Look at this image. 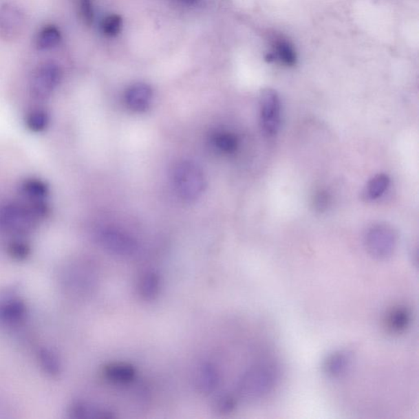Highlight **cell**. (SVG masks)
I'll use <instances>...</instances> for the list:
<instances>
[{"label":"cell","mask_w":419,"mask_h":419,"mask_svg":"<svg viewBox=\"0 0 419 419\" xmlns=\"http://www.w3.org/2000/svg\"><path fill=\"white\" fill-rule=\"evenodd\" d=\"M78 14L86 25H92L94 19L92 0H76Z\"/></svg>","instance_id":"23"},{"label":"cell","mask_w":419,"mask_h":419,"mask_svg":"<svg viewBox=\"0 0 419 419\" xmlns=\"http://www.w3.org/2000/svg\"><path fill=\"white\" fill-rule=\"evenodd\" d=\"M162 279L158 272L149 270L142 273L138 281V292L142 300L152 301L161 291Z\"/></svg>","instance_id":"13"},{"label":"cell","mask_w":419,"mask_h":419,"mask_svg":"<svg viewBox=\"0 0 419 419\" xmlns=\"http://www.w3.org/2000/svg\"><path fill=\"white\" fill-rule=\"evenodd\" d=\"M278 378L275 365L263 363L249 369L237 384V393L241 399L257 400L269 394Z\"/></svg>","instance_id":"1"},{"label":"cell","mask_w":419,"mask_h":419,"mask_svg":"<svg viewBox=\"0 0 419 419\" xmlns=\"http://www.w3.org/2000/svg\"><path fill=\"white\" fill-rule=\"evenodd\" d=\"M297 54L291 43L279 39L272 45V49L267 53L266 60L268 63L278 62L286 67L295 66Z\"/></svg>","instance_id":"12"},{"label":"cell","mask_w":419,"mask_h":419,"mask_svg":"<svg viewBox=\"0 0 419 419\" xmlns=\"http://www.w3.org/2000/svg\"><path fill=\"white\" fill-rule=\"evenodd\" d=\"M21 192L31 201L44 200L49 193V187L44 181L29 179L21 184Z\"/></svg>","instance_id":"19"},{"label":"cell","mask_w":419,"mask_h":419,"mask_svg":"<svg viewBox=\"0 0 419 419\" xmlns=\"http://www.w3.org/2000/svg\"><path fill=\"white\" fill-rule=\"evenodd\" d=\"M62 73L58 65L46 63L34 72L31 82V92L34 98L44 100L49 98L61 80Z\"/></svg>","instance_id":"6"},{"label":"cell","mask_w":419,"mask_h":419,"mask_svg":"<svg viewBox=\"0 0 419 419\" xmlns=\"http://www.w3.org/2000/svg\"><path fill=\"white\" fill-rule=\"evenodd\" d=\"M97 240L103 249L116 257H132L139 249L131 235L115 228H103L98 233Z\"/></svg>","instance_id":"5"},{"label":"cell","mask_w":419,"mask_h":419,"mask_svg":"<svg viewBox=\"0 0 419 419\" xmlns=\"http://www.w3.org/2000/svg\"><path fill=\"white\" fill-rule=\"evenodd\" d=\"M178 6L186 8H194L200 6L202 0H171Z\"/></svg>","instance_id":"26"},{"label":"cell","mask_w":419,"mask_h":419,"mask_svg":"<svg viewBox=\"0 0 419 419\" xmlns=\"http://www.w3.org/2000/svg\"><path fill=\"white\" fill-rule=\"evenodd\" d=\"M411 323V313L405 306L393 308L387 315L386 326L393 334L405 332Z\"/></svg>","instance_id":"15"},{"label":"cell","mask_w":419,"mask_h":419,"mask_svg":"<svg viewBox=\"0 0 419 419\" xmlns=\"http://www.w3.org/2000/svg\"><path fill=\"white\" fill-rule=\"evenodd\" d=\"M330 197L325 191L319 192L314 197V206L319 211H325L330 206Z\"/></svg>","instance_id":"25"},{"label":"cell","mask_w":419,"mask_h":419,"mask_svg":"<svg viewBox=\"0 0 419 419\" xmlns=\"http://www.w3.org/2000/svg\"><path fill=\"white\" fill-rule=\"evenodd\" d=\"M50 122V116L47 111L43 109H34L30 112L25 120L30 131L39 133L44 131Z\"/></svg>","instance_id":"20"},{"label":"cell","mask_w":419,"mask_h":419,"mask_svg":"<svg viewBox=\"0 0 419 419\" xmlns=\"http://www.w3.org/2000/svg\"><path fill=\"white\" fill-rule=\"evenodd\" d=\"M101 32L105 36L114 38L118 36L122 28V19L119 15L111 14L103 19Z\"/></svg>","instance_id":"21"},{"label":"cell","mask_w":419,"mask_h":419,"mask_svg":"<svg viewBox=\"0 0 419 419\" xmlns=\"http://www.w3.org/2000/svg\"><path fill=\"white\" fill-rule=\"evenodd\" d=\"M236 406L235 399L230 395H223L218 397L215 402V408L222 413H230Z\"/></svg>","instance_id":"24"},{"label":"cell","mask_w":419,"mask_h":419,"mask_svg":"<svg viewBox=\"0 0 419 419\" xmlns=\"http://www.w3.org/2000/svg\"><path fill=\"white\" fill-rule=\"evenodd\" d=\"M214 144L224 153H233L237 148V138L228 133H219L214 137Z\"/></svg>","instance_id":"22"},{"label":"cell","mask_w":419,"mask_h":419,"mask_svg":"<svg viewBox=\"0 0 419 419\" xmlns=\"http://www.w3.org/2000/svg\"><path fill=\"white\" fill-rule=\"evenodd\" d=\"M61 33L54 25H46L38 33L36 46L39 50H49L58 45L61 41Z\"/></svg>","instance_id":"17"},{"label":"cell","mask_w":419,"mask_h":419,"mask_svg":"<svg viewBox=\"0 0 419 419\" xmlns=\"http://www.w3.org/2000/svg\"><path fill=\"white\" fill-rule=\"evenodd\" d=\"M390 184V178L385 174H378L373 177L367 184L364 197L366 200L373 201L383 195Z\"/></svg>","instance_id":"18"},{"label":"cell","mask_w":419,"mask_h":419,"mask_svg":"<svg viewBox=\"0 0 419 419\" xmlns=\"http://www.w3.org/2000/svg\"><path fill=\"white\" fill-rule=\"evenodd\" d=\"M125 98L129 109L144 111L149 109L152 102L153 90L145 83L133 84L127 89Z\"/></svg>","instance_id":"9"},{"label":"cell","mask_w":419,"mask_h":419,"mask_svg":"<svg viewBox=\"0 0 419 419\" xmlns=\"http://www.w3.org/2000/svg\"><path fill=\"white\" fill-rule=\"evenodd\" d=\"M196 385L204 394H211L218 388L220 375L217 367L210 362H203L197 367L195 375Z\"/></svg>","instance_id":"10"},{"label":"cell","mask_w":419,"mask_h":419,"mask_svg":"<svg viewBox=\"0 0 419 419\" xmlns=\"http://www.w3.org/2000/svg\"><path fill=\"white\" fill-rule=\"evenodd\" d=\"M172 181L177 193L186 201L198 200L206 187L204 173L196 163L190 161L180 162L175 165Z\"/></svg>","instance_id":"2"},{"label":"cell","mask_w":419,"mask_h":419,"mask_svg":"<svg viewBox=\"0 0 419 419\" xmlns=\"http://www.w3.org/2000/svg\"><path fill=\"white\" fill-rule=\"evenodd\" d=\"M261 125L268 137L277 135L280 125V99L275 90H263L260 100Z\"/></svg>","instance_id":"7"},{"label":"cell","mask_w":419,"mask_h":419,"mask_svg":"<svg viewBox=\"0 0 419 419\" xmlns=\"http://www.w3.org/2000/svg\"><path fill=\"white\" fill-rule=\"evenodd\" d=\"M72 413L75 418L83 419H111L116 417L111 410L88 403L75 405Z\"/></svg>","instance_id":"16"},{"label":"cell","mask_w":419,"mask_h":419,"mask_svg":"<svg viewBox=\"0 0 419 419\" xmlns=\"http://www.w3.org/2000/svg\"><path fill=\"white\" fill-rule=\"evenodd\" d=\"M38 219L30 204L10 203L0 209V226L12 233H27Z\"/></svg>","instance_id":"4"},{"label":"cell","mask_w":419,"mask_h":419,"mask_svg":"<svg viewBox=\"0 0 419 419\" xmlns=\"http://www.w3.org/2000/svg\"><path fill=\"white\" fill-rule=\"evenodd\" d=\"M103 374L110 382L118 384H128L136 377V369L127 363H111L103 369Z\"/></svg>","instance_id":"14"},{"label":"cell","mask_w":419,"mask_h":419,"mask_svg":"<svg viewBox=\"0 0 419 419\" xmlns=\"http://www.w3.org/2000/svg\"><path fill=\"white\" fill-rule=\"evenodd\" d=\"M365 244L368 253L376 259H387L394 253L396 235L387 224H377L367 230Z\"/></svg>","instance_id":"3"},{"label":"cell","mask_w":419,"mask_h":419,"mask_svg":"<svg viewBox=\"0 0 419 419\" xmlns=\"http://www.w3.org/2000/svg\"><path fill=\"white\" fill-rule=\"evenodd\" d=\"M352 354L347 350H340L327 356L323 362V372L332 378L342 377L352 364Z\"/></svg>","instance_id":"11"},{"label":"cell","mask_w":419,"mask_h":419,"mask_svg":"<svg viewBox=\"0 0 419 419\" xmlns=\"http://www.w3.org/2000/svg\"><path fill=\"white\" fill-rule=\"evenodd\" d=\"M25 16L14 4L6 3L0 7V36L4 40H14L23 32Z\"/></svg>","instance_id":"8"}]
</instances>
